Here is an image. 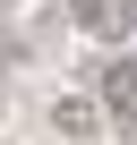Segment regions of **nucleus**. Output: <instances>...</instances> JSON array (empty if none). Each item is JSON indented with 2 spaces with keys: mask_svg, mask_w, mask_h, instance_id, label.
<instances>
[{
  "mask_svg": "<svg viewBox=\"0 0 137 145\" xmlns=\"http://www.w3.org/2000/svg\"><path fill=\"white\" fill-rule=\"evenodd\" d=\"M128 17H137V0H128Z\"/></svg>",
  "mask_w": 137,
  "mask_h": 145,
  "instance_id": "4",
  "label": "nucleus"
},
{
  "mask_svg": "<svg viewBox=\"0 0 137 145\" xmlns=\"http://www.w3.org/2000/svg\"><path fill=\"white\" fill-rule=\"evenodd\" d=\"M86 86L103 94V111H111V120H128V111H137V51H120V60H94V68H86Z\"/></svg>",
  "mask_w": 137,
  "mask_h": 145,
  "instance_id": "2",
  "label": "nucleus"
},
{
  "mask_svg": "<svg viewBox=\"0 0 137 145\" xmlns=\"http://www.w3.org/2000/svg\"><path fill=\"white\" fill-rule=\"evenodd\" d=\"M68 26H77L86 43H120V34H137L128 0H68Z\"/></svg>",
  "mask_w": 137,
  "mask_h": 145,
  "instance_id": "3",
  "label": "nucleus"
},
{
  "mask_svg": "<svg viewBox=\"0 0 137 145\" xmlns=\"http://www.w3.org/2000/svg\"><path fill=\"white\" fill-rule=\"evenodd\" d=\"M103 128H111L103 94H60V103H51V137H68V145H94Z\"/></svg>",
  "mask_w": 137,
  "mask_h": 145,
  "instance_id": "1",
  "label": "nucleus"
}]
</instances>
